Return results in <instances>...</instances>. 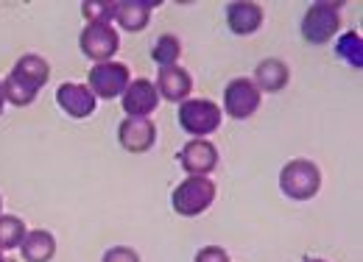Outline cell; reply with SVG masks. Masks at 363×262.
I'll list each match as a JSON object with an SVG mask.
<instances>
[{
  "label": "cell",
  "mask_w": 363,
  "mask_h": 262,
  "mask_svg": "<svg viewBox=\"0 0 363 262\" xmlns=\"http://www.w3.org/2000/svg\"><path fill=\"white\" fill-rule=\"evenodd\" d=\"M260 101H263V92L255 87L252 79H232L224 87V109L221 112H227L235 120H246L260 109Z\"/></svg>",
  "instance_id": "52a82bcc"
},
{
  "label": "cell",
  "mask_w": 363,
  "mask_h": 262,
  "mask_svg": "<svg viewBox=\"0 0 363 262\" xmlns=\"http://www.w3.org/2000/svg\"><path fill=\"white\" fill-rule=\"evenodd\" d=\"M79 47L95 64L112 62L118 47H121V34L112 23H87L82 37H79Z\"/></svg>",
  "instance_id": "5b68a950"
},
{
  "label": "cell",
  "mask_w": 363,
  "mask_h": 262,
  "mask_svg": "<svg viewBox=\"0 0 363 262\" xmlns=\"http://www.w3.org/2000/svg\"><path fill=\"white\" fill-rule=\"evenodd\" d=\"M0 210H3V198H0Z\"/></svg>",
  "instance_id": "4316f807"
},
{
  "label": "cell",
  "mask_w": 363,
  "mask_h": 262,
  "mask_svg": "<svg viewBox=\"0 0 363 262\" xmlns=\"http://www.w3.org/2000/svg\"><path fill=\"white\" fill-rule=\"evenodd\" d=\"M3 262H17V260H9V257H3Z\"/></svg>",
  "instance_id": "d4e9b609"
},
{
  "label": "cell",
  "mask_w": 363,
  "mask_h": 262,
  "mask_svg": "<svg viewBox=\"0 0 363 262\" xmlns=\"http://www.w3.org/2000/svg\"><path fill=\"white\" fill-rule=\"evenodd\" d=\"M3 106H6V95H3V79H0V115H3Z\"/></svg>",
  "instance_id": "cb8c5ba5"
},
{
  "label": "cell",
  "mask_w": 363,
  "mask_h": 262,
  "mask_svg": "<svg viewBox=\"0 0 363 262\" xmlns=\"http://www.w3.org/2000/svg\"><path fill=\"white\" fill-rule=\"evenodd\" d=\"M3 95H6V103H11V106H28V103L37 101L40 89L31 87V84H28L26 79H20L17 73H9V76L3 79Z\"/></svg>",
  "instance_id": "ac0fdd59"
},
{
  "label": "cell",
  "mask_w": 363,
  "mask_h": 262,
  "mask_svg": "<svg viewBox=\"0 0 363 262\" xmlns=\"http://www.w3.org/2000/svg\"><path fill=\"white\" fill-rule=\"evenodd\" d=\"M160 101L162 98H160V92H157L151 79H135V81H129L126 92L121 95V106H123L126 118H148V115H154L157 106H160Z\"/></svg>",
  "instance_id": "ba28073f"
},
{
  "label": "cell",
  "mask_w": 363,
  "mask_h": 262,
  "mask_svg": "<svg viewBox=\"0 0 363 262\" xmlns=\"http://www.w3.org/2000/svg\"><path fill=\"white\" fill-rule=\"evenodd\" d=\"M56 103L62 112H67L70 118L82 120V118H90L98 106V98L90 92L87 84H79V81H65L62 87L56 89Z\"/></svg>",
  "instance_id": "30bf717a"
},
{
  "label": "cell",
  "mask_w": 363,
  "mask_h": 262,
  "mask_svg": "<svg viewBox=\"0 0 363 262\" xmlns=\"http://www.w3.org/2000/svg\"><path fill=\"white\" fill-rule=\"evenodd\" d=\"M179 56H182V42L179 37H174V34H162L154 47H151V59L160 64V67H174V64H179Z\"/></svg>",
  "instance_id": "ffe728a7"
},
{
  "label": "cell",
  "mask_w": 363,
  "mask_h": 262,
  "mask_svg": "<svg viewBox=\"0 0 363 262\" xmlns=\"http://www.w3.org/2000/svg\"><path fill=\"white\" fill-rule=\"evenodd\" d=\"M0 262H3V251H0Z\"/></svg>",
  "instance_id": "83f0119b"
},
{
  "label": "cell",
  "mask_w": 363,
  "mask_h": 262,
  "mask_svg": "<svg viewBox=\"0 0 363 262\" xmlns=\"http://www.w3.org/2000/svg\"><path fill=\"white\" fill-rule=\"evenodd\" d=\"M132 81V73L123 62H101V64H92L90 76H87V87L95 98H104V101H112V98H121L126 87Z\"/></svg>",
  "instance_id": "8992f818"
},
{
  "label": "cell",
  "mask_w": 363,
  "mask_h": 262,
  "mask_svg": "<svg viewBox=\"0 0 363 262\" xmlns=\"http://www.w3.org/2000/svg\"><path fill=\"white\" fill-rule=\"evenodd\" d=\"M154 87H157V92H160V98H165V101H171V103H182V101L190 98L193 79H190V73H187L182 64L160 67V76H157Z\"/></svg>",
  "instance_id": "4fadbf2b"
},
{
  "label": "cell",
  "mask_w": 363,
  "mask_h": 262,
  "mask_svg": "<svg viewBox=\"0 0 363 262\" xmlns=\"http://www.w3.org/2000/svg\"><path fill=\"white\" fill-rule=\"evenodd\" d=\"M11 73H17L20 79H26L31 87L43 89L48 84V79H50V64H48L43 56L28 53V56L17 59V64L11 67Z\"/></svg>",
  "instance_id": "e0dca14e"
},
{
  "label": "cell",
  "mask_w": 363,
  "mask_h": 262,
  "mask_svg": "<svg viewBox=\"0 0 363 262\" xmlns=\"http://www.w3.org/2000/svg\"><path fill=\"white\" fill-rule=\"evenodd\" d=\"M179 165L187 176H210L218 168V148L210 139H190L179 151Z\"/></svg>",
  "instance_id": "9c48e42d"
},
{
  "label": "cell",
  "mask_w": 363,
  "mask_h": 262,
  "mask_svg": "<svg viewBox=\"0 0 363 262\" xmlns=\"http://www.w3.org/2000/svg\"><path fill=\"white\" fill-rule=\"evenodd\" d=\"M157 3L151 0H115V23L123 28V31H143L151 20V11H154Z\"/></svg>",
  "instance_id": "5bb4252c"
},
{
  "label": "cell",
  "mask_w": 363,
  "mask_h": 262,
  "mask_svg": "<svg viewBox=\"0 0 363 262\" xmlns=\"http://www.w3.org/2000/svg\"><path fill=\"white\" fill-rule=\"evenodd\" d=\"M196 262H229V254L221 246H204V249H199Z\"/></svg>",
  "instance_id": "603a6c76"
},
{
  "label": "cell",
  "mask_w": 363,
  "mask_h": 262,
  "mask_svg": "<svg viewBox=\"0 0 363 262\" xmlns=\"http://www.w3.org/2000/svg\"><path fill=\"white\" fill-rule=\"evenodd\" d=\"M101 262H140V254H137L135 249H129V246H115V249H109L104 254Z\"/></svg>",
  "instance_id": "7402d4cb"
},
{
  "label": "cell",
  "mask_w": 363,
  "mask_h": 262,
  "mask_svg": "<svg viewBox=\"0 0 363 262\" xmlns=\"http://www.w3.org/2000/svg\"><path fill=\"white\" fill-rule=\"evenodd\" d=\"M20 251H23L26 262H50L56 254V237L48 229H34L26 234Z\"/></svg>",
  "instance_id": "2e32d148"
},
{
  "label": "cell",
  "mask_w": 363,
  "mask_h": 262,
  "mask_svg": "<svg viewBox=\"0 0 363 262\" xmlns=\"http://www.w3.org/2000/svg\"><path fill=\"white\" fill-rule=\"evenodd\" d=\"M288 79H291V70H288V64L282 62V59H263L257 67H255V87L260 89V92H279V89H285L288 84Z\"/></svg>",
  "instance_id": "9a60e30c"
},
{
  "label": "cell",
  "mask_w": 363,
  "mask_h": 262,
  "mask_svg": "<svg viewBox=\"0 0 363 262\" xmlns=\"http://www.w3.org/2000/svg\"><path fill=\"white\" fill-rule=\"evenodd\" d=\"M82 14L87 23H112L115 0H87V3H82Z\"/></svg>",
  "instance_id": "44dd1931"
},
{
  "label": "cell",
  "mask_w": 363,
  "mask_h": 262,
  "mask_svg": "<svg viewBox=\"0 0 363 262\" xmlns=\"http://www.w3.org/2000/svg\"><path fill=\"white\" fill-rule=\"evenodd\" d=\"M28 229L17 215H0V251H14L23 246Z\"/></svg>",
  "instance_id": "d6986e66"
},
{
  "label": "cell",
  "mask_w": 363,
  "mask_h": 262,
  "mask_svg": "<svg viewBox=\"0 0 363 262\" xmlns=\"http://www.w3.org/2000/svg\"><path fill=\"white\" fill-rule=\"evenodd\" d=\"M305 262H324V260H305Z\"/></svg>",
  "instance_id": "484cf974"
},
{
  "label": "cell",
  "mask_w": 363,
  "mask_h": 262,
  "mask_svg": "<svg viewBox=\"0 0 363 262\" xmlns=\"http://www.w3.org/2000/svg\"><path fill=\"white\" fill-rule=\"evenodd\" d=\"M179 126L193 139H207V134L221 129V120H224V112L216 101L210 98H187L179 103Z\"/></svg>",
  "instance_id": "6da1fadb"
},
{
  "label": "cell",
  "mask_w": 363,
  "mask_h": 262,
  "mask_svg": "<svg viewBox=\"0 0 363 262\" xmlns=\"http://www.w3.org/2000/svg\"><path fill=\"white\" fill-rule=\"evenodd\" d=\"M341 28V6L318 0L302 17V37L311 45H327Z\"/></svg>",
  "instance_id": "277c9868"
},
{
  "label": "cell",
  "mask_w": 363,
  "mask_h": 262,
  "mask_svg": "<svg viewBox=\"0 0 363 262\" xmlns=\"http://www.w3.org/2000/svg\"><path fill=\"white\" fill-rule=\"evenodd\" d=\"M279 190L294 201H311L321 190V171L311 159H291L279 171Z\"/></svg>",
  "instance_id": "3957f363"
},
{
  "label": "cell",
  "mask_w": 363,
  "mask_h": 262,
  "mask_svg": "<svg viewBox=\"0 0 363 262\" xmlns=\"http://www.w3.org/2000/svg\"><path fill=\"white\" fill-rule=\"evenodd\" d=\"M118 142L129 154H145L157 142V126H154V120H148V118H123V123L118 129Z\"/></svg>",
  "instance_id": "8fae6325"
},
{
  "label": "cell",
  "mask_w": 363,
  "mask_h": 262,
  "mask_svg": "<svg viewBox=\"0 0 363 262\" xmlns=\"http://www.w3.org/2000/svg\"><path fill=\"white\" fill-rule=\"evenodd\" d=\"M227 25L232 34L238 37H249L255 31H260L263 25V8L260 3L252 0H235L227 6Z\"/></svg>",
  "instance_id": "7c38bea8"
},
{
  "label": "cell",
  "mask_w": 363,
  "mask_h": 262,
  "mask_svg": "<svg viewBox=\"0 0 363 262\" xmlns=\"http://www.w3.org/2000/svg\"><path fill=\"white\" fill-rule=\"evenodd\" d=\"M213 201H216V184L207 176H187L171 193V207L182 218H196L207 212Z\"/></svg>",
  "instance_id": "7a4b0ae2"
}]
</instances>
